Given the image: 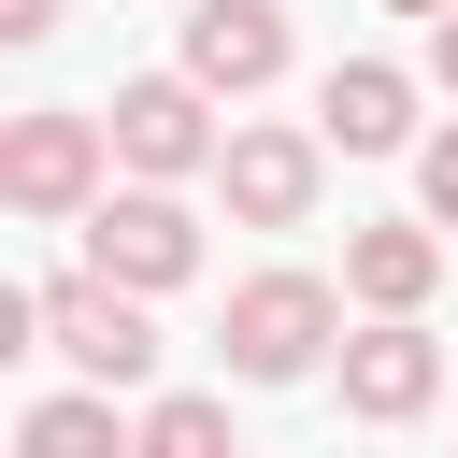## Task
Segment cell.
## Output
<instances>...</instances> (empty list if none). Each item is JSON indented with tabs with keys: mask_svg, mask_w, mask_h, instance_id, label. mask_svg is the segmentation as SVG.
Segmentation results:
<instances>
[{
	"mask_svg": "<svg viewBox=\"0 0 458 458\" xmlns=\"http://www.w3.org/2000/svg\"><path fill=\"white\" fill-rule=\"evenodd\" d=\"M215 358H229V386H301V372H329V358H344V286H329V272H243L229 315H215Z\"/></svg>",
	"mask_w": 458,
	"mask_h": 458,
	"instance_id": "obj_1",
	"label": "cell"
},
{
	"mask_svg": "<svg viewBox=\"0 0 458 458\" xmlns=\"http://www.w3.org/2000/svg\"><path fill=\"white\" fill-rule=\"evenodd\" d=\"M100 172H114V129H100V114H72V100H43V114H14V129H0V200H14V215H43V229H57V215H100V200H114Z\"/></svg>",
	"mask_w": 458,
	"mask_h": 458,
	"instance_id": "obj_2",
	"label": "cell"
},
{
	"mask_svg": "<svg viewBox=\"0 0 458 458\" xmlns=\"http://www.w3.org/2000/svg\"><path fill=\"white\" fill-rule=\"evenodd\" d=\"M100 129H114V172H129V186H186V172H215V157H229V129H215V100H200L186 72L114 86V100H100Z\"/></svg>",
	"mask_w": 458,
	"mask_h": 458,
	"instance_id": "obj_3",
	"label": "cell"
},
{
	"mask_svg": "<svg viewBox=\"0 0 458 458\" xmlns=\"http://www.w3.org/2000/svg\"><path fill=\"white\" fill-rule=\"evenodd\" d=\"M86 272H100V286H129V301H157V286H186V272H200V215H186L172 186H114V200L86 215Z\"/></svg>",
	"mask_w": 458,
	"mask_h": 458,
	"instance_id": "obj_4",
	"label": "cell"
},
{
	"mask_svg": "<svg viewBox=\"0 0 458 458\" xmlns=\"http://www.w3.org/2000/svg\"><path fill=\"white\" fill-rule=\"evenodd\" d=\"M29 301H43V344H57V358H72L100 401L157 372V329H143V301H129V286H100V272H57V286H29Z\"/></svg>",
	"mask_w": 458,
	"mask_h": 458,
	"instance_id": "obj_5",
	"label": "cell"
},
{
	"mask_svg": "<svg viewBox=\"0 0 458 458\" xmlns=\"http://www.w3.org/2000/svg\"><path fill=\"white\" fill-rule=\"evenodd\" d=\"M215 186H229V215H243V229H301V215H315V186H329V143H315V129H229Z\"/></svg>",
	"mask_w": 458,
	"mask_h": 458,
	"instance_id": "obj_6",
	"label": "cell"
},
{
	"mask_svg": "<svg viewBox=\"0 0 458 458\" xmlns=\"http://www.w3.org/2000/svg\"><path fill=\"white\" fill-rule=\"evenodd\" d=\"M344 415H372V429H401V415H429V386H444V344L415 329V315H372V329H344Z\"/></svg>",
	"mask_w": 458,
	"mask_h": 458,
	"instance_id": "obj_7",
	"label": "cell"
},
{
	"mask_svg": "<svg viewBox=\"0 0 458 458\" xmlns=\"http://www.w3.org/2000/svg\"><path fill=\"white\" fill-rule=\"evenodd\" d=\"M272 72H286V14L272 0H200L186 14V86L200 100H258Z\"/></svg>",
	"mask_w": 458,
	"mask_h": 458,
	"instance_id": "obj_8",
	"label": "cell"
},
{
	"mask_svg": "<svg viewBox=\"0 0 458 458\" xmlns=\"http://www.w3.org/2000/svg\"><path fill=\"white\" fill-rule=\"evenodd\" d=\"M315 143H329V157H401V143H415V72L344 57V72L315 86Z\"/></svg>",
	"mask_w": 458,
	"mask_h": 458,
	"instance_id": "obj_9",
	"label": "cell"
},
{
	"mask_svg": "<svg viewBox=\"0 0 458 458\" xmlns=\"http://www.w3.org/2000/svg\"><path fill=\"white\" fill-rule=\"evenodd\" d=\"M429 286H444V229H429V215H386V229H358V243H344V301L415 315Z\"/></svg>",
	"mask_w": 458,
	"mask_h": 458,
	"instance_id": "obj_10",
	"label": "cell"
},
{
	"mask_svg": "<svg viewBox=\"0 0 458 458\" xmlns=\"http://www.w3.org/2000/svg\"><path fill=\"white\" fill-rule=\"evenodd\" d=\"M14 458H143V415H114L100 386H57L14 415Z\"/></svg>",
	"mask_w": 458,
	"mask_h": 458,
	"instance_id": "obj_11",
	"label": "cell"
},
{
	"mask_svg": "<svg viewBox=\"0 0 458 458\" xmlns=\"http://www.w3.org/2000/svg\"><path fill=\"white\" fill-rule=\"evenodd\" d=\"M143 458H243V444H229V401H200V386L143 401Z\"/></svg>",
	"mask_w": 458,
	"mask_h": 458,
	"instance_id": "obj_12",
	"label": "cell"
},
{
	"mask_svg": "<svg viewBox=\"0 0 458 458\" xmlns=\"http://www.w3.org/2000/svg\"><path fill=\"white\" fill-rule=\"evenodd\" d=\"M415 200H429V229H458V114L415 143Z\"/></svg>",
	"mask_w": 458,
	"mask_h": 458,
	"instance_id": "obj_13",
	"label": "cell"
},
{
	"mask_svg": "<svg viewBox=\"0 0 458 458\" xmlns=\"http://www.w3.org/2000/svg\"><path fill=\"white\" fill-rule=\"evenodd\" d=\"M57 29V0H0V43H43Z\"/></svg>",
	"mask_w": 458,
	"mask_h": 458,
	"instance_id": "obj_14",
	"label": "cell"
},
{
	"mask_svg": "<svg viewBox=\"0 0 458 458\" xmlns=\"http://www.w3.org/2000/svg\"><path fill=\"white\" fill-rule=\"evenodd\" d=\"M429 86H444V100H458V14H444V29H429Z\"/></svg>",
	"mask_w": 458,
	"mask_h": 458,
	"instance_id": "obj_15",
	"label": "cell"
},
{
	"mask_svg": "<svg viewBox=\"0 0 458 458\" xmlns=\"http://www.w3.org/2000/svg\"><path fill=\"white\" fill-rule=\"evenodd\" d=\"M386 14H429V29H444V14H458V0H386Z\"/></svg>",
	"mask_w": 458,
	"mask_h": 458,
	"instance_id": "obj_16",
	"label": "cell"
},
{
	"mask_svg": "<svg viewBox=\"0 0 458 458\" xmlns=\"http://www.w3.org/2000/svg\"><path fill=\"white\" fill-rule=\"evenodd\" d=\"M186 14H200V0H186Z\"/></svg>",
	"mask_w": 458,
	"mask_h": 458,
	"instance_id": "obj_17",
	"label": "cell"
}]
</instances>
